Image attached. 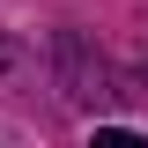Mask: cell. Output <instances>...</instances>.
Instances as JSON below:
<instances>
[]
</instances>
